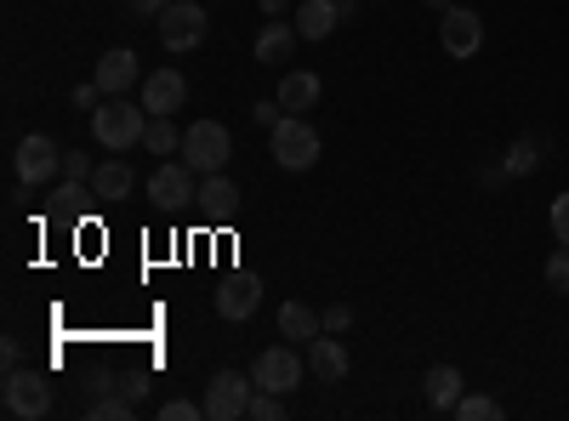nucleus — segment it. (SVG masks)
Listing matches in <instances>:
<instances>
[{
	"instance_id": "1",
	"label": "nucleus",
	"mask_w": 569,
	"mask_h": 421,
	"mask_svg": "<svg viewBox=\"0 0 569 421\" xmlns=\"http://www.w3.org/2000/svg\"><path fill=\"white\" fill-rule=\"evenodd\" d=\"M149 109L142 103H126V98H109L98 114H91V137H98V149H109V154H126V149H137L142 143V131H149Z\"/></svg>"
},
{
	"instance_id": "2",
	"label": "nucleus",
	"mask_w": 569,
	"mask_h": 421,
	"mask_svg": "<svg viewBox=\"0 0 569 421\" xmlns=\"http://www.w3.org/2000/svg\"><path fill=\"white\" fill-rule=\"evenodd\" d=\"M268 154L279 171H313L319 166V131L308 126V114H284L268 131Z\"/></svg>"
},
{
	"instance_id": "3",
	"label": "nucleus",
	"mask_w": 569,
	"mask_h": 421,
	"mask_svg": "<svg viewBox=\"0 0 569 421\" xmlns=\"http://www.w3.org/2000/svg\"><path fill=\"white\" fill-rule=\"evenodd\" d=\"M228 154H233V131H228L222 120H194V126L182 131V160L194 166L200 177L222 171V166H228Z\"/></svg>"
},
{
	"instance_id": "4",
	"label": "nucleus",
	"mask_w": 569,
	"mask_h": 421,
	"mask_svg": "<svg viewBox=\"0 0 569 421\" xmlns=\"http://www.w3.org/2000/svg\"><path fill=\"white\" fill-rule=\"evenodd\" d=\"M302 377H308V364H302L297 342L262 348V353H257V364H251V382H257V388H268V393H297V388H302Z\"/></svg>"
},
{
	"instance_id": "5",
	"label": "nucleus",
	"mask_w": 569,
	"mask_h": 421,
	"mask_svg": "<svg viewBox=\"0 0 569 421\" xmlns=\"http://www.w3.org/2000/svg\"><path fill=\"white\" fill-rule=\"evenodd\" d=\"M154 23H160L166 52H194V46L206 40V29H211V18H206L200 0H171V7H166Z\"/></svg>"
},
{
	"instance_id": "6",
	"label": "nucleus",
	"mask_w": 569,
	"mask_h": 421,
	"mask_svg": "<svg viewBox=\"0 0 569 421\" xmlns=\"http://www.w3.org/2000/svg\"><path fill=\"white\" fill-rule=\"evenodd\" d=\"M12 171H18L23 189H40V182H52L63 171V149L46 131H29L23 143H18V154H12Z\"/></svg>"
},
{
	"instance_id": "7",
	"label": "nucleus",
	"mask_w": 569,
	"mask_h": 421,
	"mask_svg": "<svg viewBox=\"0 0 569 421\" xmlns=\"http://www.w3.org/2000/svg\"><path fill=\"white\" fill-rule=\"evenodd\" d=\"M200 194V171L188 166V160H160V171L149 177V200L160 211H182V206H194Z\"/></svg>"
},
{
	"instance_id": "8",
	"label": "nucleus",
	"mask_w": 569,
	"mask_h": 421,
	"mask_svg": "<svg viewBox=\"0 0 569 421\" xmlns=\"http://www.w3.org/2000/svg\"><path fill=\"white\" fill-rule=\"evenodd\" d=\"M251 393H257V382L246 370H217L211 388H206V415L211 421H240L251 410Z\"/></svg>"
},
{
	"instance_id": "9",
	"label": "nucleus",
	"mask_w": 569,
	"mask_h": 421,
	"mask_svg": "<svg viewBox=\"0 0 569 421\" xmlns=\"http://www.w3.org/2000/svg\"><path fill=\"white\" fill-rule=\"evenodd\" d=\"M439 40H445V52H450L456 63L479 58V46H485V18L472 12V7H445V12H439Z\"/></svg>"
},
{
	"instance_id": "10",
	"label": "nucleus",
	"mask_w": 569,
	"mask_h": 421,
	"mask_svg": "<svg viewBox=\"0 0 569 421\" xmlns=\"http://www.w3.org/2000/svg\"><path fill=\"white\" fill-rule=\"evenodd\" d=\"M0 393H7V410L12 415H23V421H34V415H46L52 410V382L40 377V370H7V382H0Z\"/></svg>"
},
{
	"instance_id": "11",
	"label": "nucleus",
	"mask_w": 569,
	"mask_h": 421,
	"mask_svg": "<svg viewBox=\"0 0 569 421\" xmlns=\"http://www.w3.org/2000/svg\"><path fill=\"white\" fill-rule=\"evenodd\" d=\"M257 302H262V279H257V273H228L222 285H217V313H222L228 324L251 319Z\"/></svg>"
},
{
	"instance_id": "12",
	"label": "nucleus",
	"mask_w": 569,
	"mask_h": 421,
	"mask_svg": "<svg viewBox=\"0 0 569 421\" xmlns=\"http://www.w3.org/2000/svg\"><path fill=\"white\" fill-rule=\"evenodd\" d=\"M182 103H188V80L177 69L142 74V109H149V114H177Z\"/></svg>"
},
{
	"instance_id": "13",
	"label": "nucleus",
	"mask_w": 569,
	"mask_h": 421,
	"mask_svg": "<svg viewBox=\"0 0 569 421\" xmlns=\"http://www.w3.org/2000/svg\"><path fill=\"white\" fill-rule=\"evenodd\" d=\"M308 377L313 382H348V348L337 342V331H319L313 342H308Z\"/></svg>"
},
{
	"instance_id": "14",
	"label": "nucleus",
	"mask_w": 569,
	"mask_h": 421,
	"mask_svg": "<svg viewBox=\"0 0 569 421\" xmlns=\"http://www.w3.org/2000/svg\"><path fill=\"white\" fill-rule=\"evenodd\" d=\"M91 80H98V86L109 91V98H126L131 86H142L137 52H126V46H114V52H103V58H98V74H91Z\"/></svg>"
},
{
	"instance_id": "15",
	"label": "nucleus",
	"mask_w": 569,
	"mask_h": 421,
	"mask_svg": "<svg viewBox=\"0 0 569 421\" xmlns=\"http://www.w3.org/2000/svg\"><path fill=\"white\" fill-rule=\"evenodd\" d=\"M131 189H137V177H131L126 154H109V160H98V171H91V194H98L103 206H120Z\"/></svg>"
},
{
	"instance_id": "16",
	"label": "nucleus",
	"mask_w": 569,
	"mask_h": 421,
	"mask_svg": "<svg viewBox=\"0 0 569 421\" xmlns=\"http://www.w3.org/2000/svg\"><path fill=\"white\" fill-rule=\"evenodd\" d=\"M319 98H325V80H319L313 69H284V80H279V103H284V114H308Z\"/></svg>"
},
{
	"instance_id": "17",
	"label": "nucleus",
	"mask_w": 569,
	"mask_h": 421,
	"mask_svg": "<svg viewBox=\"0 0 569 421\" xmlns=\"http://www.w3.org/2000/svg\"><path fill=\"white\" fill-rule=\"evenodd\" d=\"M319 331H325V313H313V308L297 302V297H291V302H279V337H284V342H297V348H302V342H313Z\"/></svg>"
},
{
	"instance_id": "18",
	"label": "nucleus",
	"mask_w": 569,
	"mask_h": 421,
	"mask_svg": "<svg viewBox=\"0 0 569 421\" xmlns=\"http://www.w3.org/2000/svg\"><path fill=\"white\" fill-rule=\"evenodd\" d=\"M297 23H279V18H268L262 23V34H257V63H291V52H297Z\"/></svg>"
},
{
	"instance_id": "19",
	"label": "nucleus",
	"mask_w": 569,
	"mask_h": 421,
	"mask_svg": "<svg viewBox=\"0 0 569 421\" xmlns=\"http://www.w3.org/2000/svg\"><path fill=\"white\" fill-rule=\"evenodd\" d=\"M291 23H297V34H302V40H325V34H337L342 12H337V0H302Z\"/></svg>"
},
{
	"instance_id": "20",
	"label": "nucleus",
	"mask_w": 569,
	"mask_h": 421,
	"mask_svg": "<svg viewBox=\"0 0 569 421\" xmlns=\"http://www.w3.org/2000/svg\"><path fill=\"white\" fill-rule=\"evenodd\" d=\"M194 206H200L206 217H233V211H240V189H233V182H228L222 171H211V177H200Z\"/></svg>"
},
{
	"instance_id": "21",
	"label": "nucleus",
	"mask_w": 569,
	"mask_h": 421,
	"mask_svg": "<svg viewBox=\"0 0 569 421\" xmlns=\"http://www.w3.org/2000/svg\"><path fill=\"white\" fill-rule=\"evenodd\" d=\"M541 166H547V137H512L501 171H507V177H530V171H541Z\"/></svg>"
},
{
	"instance_id": "22",
	"label": "nucleus",
	"mask_w": 569,
	"mask_h": 421,
	"mask_svg": "<svg viewBox=\"0 0 569 421\" xmlns=\"http://www.w3.org/2000/svg\"><path fill=\"white\" fill-rule=\"evenodd\" d=\"M456 399H461V370L456 364H433V370H427V404H433V410H456Z\"/></svg>"
},
{
	"instance_id": "23",
	"label": "nucleus",
	"mask_w": 569,
	"mask_h": 421,
	"mask_svg": "<svg viewBox=\"0 0 569 421\" xmlns=\"http://www.w3.org/2000/svg\"><path fill=\"white\" fill-rule=\"evenodd\" d=\"M142 149H149V154H160V160L182 154V131L171 126V114H154V120H149V131H142Z\"/></svg>"
},
{
	"instance_id": "24",
	"label": "nucleus",
	"mask_w": 569,
	"mask_h": 421,
	"mask_svg": "<svg viewBox=\"0 0 569 421\" xmlns=\"http://www.w3.org/2000/svg\"><path fill=\"white\" fill-rule=\"evenodd\" d=\"M456 415H461V421H501V404H496L490 393H461V399H456Z\"/></svg>"
},
{
	"instance_id": "25",
	"label": "nucleus",
	"mask_w": 569,
	"mask_h": 421,
	"mask_svg": "<svg viewBox=\"0 0 569 421\" xmlns=\"http://www.w3.org/2000/svg\"><path fill=\"white\" fill-rule=\"evenodd\" d=\"M246 415H251V421H284V393H268V388H257Z\"/></svg>"
},
{
	"instance_id": "26",
	"label": "nucleus",
	"mask_w": 569,
	"mask_h": 421,
	"mask_svg": "<svg viewBox=\"0 0 569 421\" xmlns=\"http://www.w3.org/2000/svg\"><path fill=\"white\" fill-rule=\"evenodd\" d=\"M86 415H91V421H126V415H131V393H126V399H109V393H98Z\"/></svg>"
},
{
	"instance_id": "27",
	"label": "nucleus",
	"mask_w": 569,
	"mask_h": 421,
	"mask_svg": "<svg viewBox=\"0 0 569 421\" xmlns=\"http://www.w3.org/2000/svg\"><path fill=\"white\" fill-rule=\"evenodd\" d=\"M547 291L569 297V245H558V251L547 257Z\"/></svg>"
},
{
	"instance_id": "28",
	"label": "nucleus",
	"mask_w": 569,
	"mask_h": 421,
	"mask_svg": "<svg viewBox=\"0 0 569 421\" xmlns=\"http://www.w3.org/2000/svg\"><path fill=\"white\" fill-rule=\"evenodd\" d=\"M206 415V404H194V399H166L160 404V421H200Z\"/></svg>"
},
{
	"instance_id": "29",
	"label": "nucleus",
	"mask_w": 569,
	"mask_h": 421,
	"mask_svg": "<svg viewBox=\"0 0 569 421\" xmlns=\"http://www.w3.org/2000/svg\"><path fill=\"white\" fill-rule=\"evenodd\" d=\"M552 240H558V245H569V194H558V200H552Z\"/></svg>"
},
{
	"instance_id": "30",
	"label": "nucleus",
	"mask_w": 569,
	"mask_h": 421,
	"mask_svg": "<svg viewBox=\"0 0 569 421\" xmlns=\"http://www.w3.org/2000/svg\"><path fill=\"white\" fill-rule=\"evenodd\" d=\"M91 171H98V166H91L86 154H63V177L69 182H91Z\"/></svg>"
},
{
	"instance_id": "31",
	"label": "nucleus",
	"mask_w": 569,
	"mask_h": 421,
	"mask_svg": "<svg viewBox=\"0 0 569 421\" xmlns=\"http://www.w3.org/2000/svg\"><path fill=\"white\" fill-rule=\"evenodd\" d=\"M251 120H257L262 131H273V126L284 120V103H279V98H273V103H257V109H251Z\"/></svg>"
},
{
	"instance_id": "32",
	"label": "nucleus",
	"mask_w": 569,
	"mask_h": 421,
	"mask_svg": "<svg viewBox=\"0 0 569 421\" xmlns=\"http://www.w3.org/2000/svg\"><path fill=\"white\" fill-rule=\"evenodd\" d=\"M348 324H353V308H342V302H337V308H325V331H337V337H342Z\"/></svg>"
},
{
	"instance_id": "33",
	"label": "nucleus",
	"mask_w": 569,
	"mask_h": 421,
	"mask_svg": "<svg viewBox=\"0 0 569 421\" xmlns=\"http://www.w3.org/2000/svg\"><path fill=\"white\" fill-rule=\"evenodd\" d=\"M166 7H171V0H131V12H137V18H160Z\"/></svg>"
},
{
	"instance_id": "34",
	"label": "nucleus",
	"mask_w": 569,
	"mask_h": 421,
	"mask_svg": "<svg viewBox=\"0 0 569 421\" xmlns=\"http://www.w3.org/2000/svg\"><path fill=\"white\" fill-rule=\"evenodd\" d=\"M0 359H7V370H18V359H23V348H18V337H7V342H0Z\"/></svg>"
},
{
	"instance_id": "35",
	"label": "nucleus",
	"mask_w": 569,
	"mask_h": 421,
	"mask_svg": "<svg viewBox=\"0 0 569 421\" xmlns=\"http://www.w3.org/2000/svg\"><path fill=\"white\" fill-rule=\"evenodd\" d=\"M284 7H291V0H262V12H268V18H279Z\"/></svg>"
},
{
	"instance_id": "36",
	"label": "nucleus",
	"mask_w": 569,
	"mask_h": 421,
	"mask_svg": "<svg viewBox=\"0 0 569 421\" xmlns=\"http://www.w3.org/2000/svg\"><path fill=\"white\" fill-rule=\"evenodd\" d=\"M337 12L342 18H359V0H337Z\"/></svg>"
},
{
	"instance_id": "37",
	"label": "nucleus",
	"mask_w": 569,
	"mask_h": 421,
	"mask_svg": "<svg viewBox=\"0 0 569 421\" xmlns=\"http://www.w3.org/2000/svg\"><path fill=\"white\" fill-rule=\"evenodd\" d=\"M421 7H433V12H445V7H456V0H421Z\"/></svg>"
}]
</instances>
